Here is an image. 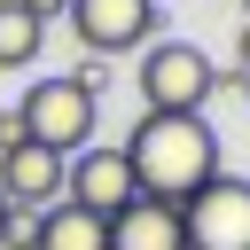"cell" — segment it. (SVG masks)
<instances>
[{"instance_id":"cell-1","label":"cell","mask_w":250,"mask_h":250,"mask_svg":"<svg viewBox=\"0 0 250 250\" xmlns=\"http://www.w3.org/2000/svg\"><path fill=\"white\" fill-rule=\"evenodd\" d=\"M125 164H133V188L148 203H172L180 211L195 188L219 180V133L203 117H148L141 109V125L125 141Z\"/></svg>"},{"instance_id":"cell-2","label":"cell","mask_w":250,"mask_h":250,"mask_svg":"<svg viewBox=\"0 0 250 250\" xmlns=\"http://www.w3.org/2000/svg\"><path fill=\"white\" fill-rule=\"evenodd\" d=\"M133 78H141V109L148 117H203V102L219 86V70H211V55L195 39H148Z\"/></svg>"},{"instance_id":"cell-3","label":"cell","mask_w":250,"mask_h":250,"mask_svg":"<svg viewBox=\"0 0 250 250\" xmlns=\"http://www.w3.org/2000/svg\"><path fill=\"white\" fill-rule=\"evenodd\" d=\"M16 117H23V141L31 148H47V156H78V148H94V125H102V102H94V86L86 78H39L23 102H16Z\"/></svg>"},{"instance_id":"cell-4","label":"cell","mask_w":250,"mask_h":250,"mask_svg":"<svg viewBox=\"0 0 250 250\" xmlns=\"http://www.w3.org/2000/svg\"><path fill=\"white\" fill-rule=\"evenodd\" d=\"M180 234L188 250H250V180L219 172L211 188H195L180 203Z\"/></svg>"},{"instance_id":"cell-5","label":"cell","mask_w":250,"mask_h":250,"mask_svg":"<svg viewBox=\"0 0 250 250\" xmlns=\"http://www.w3.org/2000/svg\"><path fill=\"white\" fill-rule=\"evenodd\" d=\"M62 203H78V211H94V219H117V211H133L141 203V188H133V164H125V148H78L70 164H62Z\"/></svg>"},{"instance_id":"cell-6","label":"cell","mask_w":250,"mask_h":250,"mask_svg":"<svg viewBox=\"0 0 250 250\" xmlns=\"http://www.w3.org/2000/svg\"><path fill=\"white\" fill-rule=\"evenodd\" d=\"M70 31L94 62L102 55H141L156 39V0H70Z\"/></svg>"},{"instance_id":"cell-7","label":"cell","mask_w":250,"mask_h":250,"mask_svg":"<svg viewBox=\"0 0 250 250\" xmlns=\"http://www.w3.org/2000/svg\"><path fill=\"white\" fill-rule=\"evenodd\" d=\"M0 203H8V211H31V219L55 211V203H62V156H47V148H31V141L8 148V156H0Z\"/></svg>"},{"instance_id":"cell-8","label":"cell","mask_w":250,"mask_h":250,"mask_svg":"<svg viewBox=\"0 0 250 250\" xmlns=\"http://www.w3.org/2000/svg\"><path fill=\"white\" fill-rule=\"evenodd\" d=\"M109 250H188V234H180V211L141 195L133 211H117V219H109Z\"/></svg>"},{"instance_id":"cell-9","label":"cell","mask_w":250,"mask_h":250,"mask_svg":"<svg viewBox=\"0 0 250 250\" xmlns=\"http://www.w3.org/2000/svg\"><path fill=\"white\" fill-rule=\"evenodd\" d=\"M31 250H109V219L78 211V203H55L31 219Z\"/></svg>"},{"instance_id":"cell-10","label":"cell","mask_w":250,"mask_h":250,"mask_svg":"<svg viewBox=\"0 0 250 250\" xmlns=\"http://www.w3.org/2000/svg\"><path fill=\"white\" fill-rule=\"evenodd\" d=\"M39 47H47V23H39L23 0H0V70L39 62Z\"/></svg>"},{"instance_id":"cell-11","label":"cell","mask_w":250,"mask_h":250,"mask_svg":"<svg viewBox=\"0 0 250 250\" xmlns=\"http://www.w3.org/2000/svg\"><path fill=\"white\" fill-rule=\"evenodd\" d=\"M0 242H16V250H31V211H8V219H0Z\"/></svg>"},{"instance_id":"cell-12","label":"cell","mask_w":250,"mask_h":250,"mask_svg":"<svg viewBox=\"0 0 250 250\" xmlns=\"http://www.w3.org/2000/svg\"><path fill=\"white\" fill-rule=\"evenodd\" d=\"M8 148H23V117H16V109H0V156H8Z\"/></svg>"},{"instance_id":"cell-13","label":"cell","mask_w":250,"mask_h":250,"mask_svg":"<svg viewBox=\"0 0 250 250\" xmlns=\"http://www.w3.org/2000/svg\"><path fill=\"white\" fill-rule=\"evenodd\" d=\"M23 8H31L39 23H55V16H70V0H23Z\"/></svg>"},{"instance_id":"cell-14","label":"cell","mask_w":250,"mask_h":250,"mask_svg":"<svg viewBox=\"0 0 250 250\" xmlns=\"http://www.w3.org/2000/svg\"><path fill=\"white\" fill-rule=\"evenodd\" d=\"M234 55H242V70H250V23H242V47H234Z\"/></svg>"},{"instance_id":"cell-15","label":"cell","mask_w":250,"mask_h":250,"mask_svg":"<svg viewBox=\"0 0 250 250\" xmlns=\"http://www.w3.org/2000/svg\"><path fill=\"white\" fill-rule=\"evenodd\" d=\"M242 94H250V70H242Z\"/></svg>"},{"instance_id":"cell-16","label":"cell","mask_w":250,"mask_h":250,"mask_svg":"<svg viewBox=\"0 0 250 250\" xmlns=\"http://www.w3.org/2000/svg\"><path fill=\"white\" fill-rule=\"evenodd\" d=\"M0 219H8V203H0Z\"/></svg>"},{"instance_id":"cell-17","label":"cell","mask_w":250,"mask_h":250,"mask_svg":"<svg viewBox=\"0 0 250 250\" xmlns=\"http://www.w3.org/2000/svg\"><path fill=\"white\" fill-rule=\"evenodd\" d=\"M242 8H250V0H242Z\"/></svg>"}]
</instances>
